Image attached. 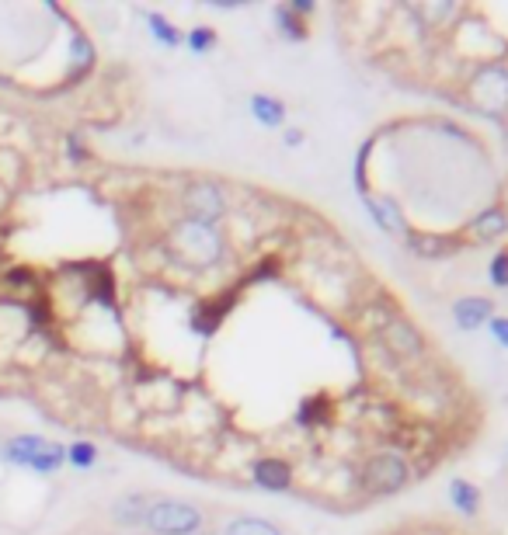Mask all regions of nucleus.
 <instances>
[{"instance_id": "9b49d317", "label": "nucleus", "mask_w": 508, "mask_h": 535, "mask_svg": "<svg viewBox=\"0 0 508 535\" xmlns=\"http://www.w3.org/2000/svg\"><path fill=\"white\" fill-rule=\"evenodd\" d=\"M223 535H282L275 529L272 522H265V518H251V515H241V518H230Z\"/></svg>"}, {"instance_id": "412c9836", "label": "nucleus", "mask_w": 508, "mask_h": 535, "mask_svg": "<svg viewBox=\"0 0 508 535\" xmlns=\"http://www.w3.org/2000/svg\"><path fill=\"white\" fill-rule=\"evenodd\" d=\"M491 282L508 285V251H505V254H498V258L491 261Z\"/></svg>"}, {"instance_id": "ddd939ff", "label": "nucleus", "mask_w": 508, "mask_h": 535, "mask_svg": "<svg viewBox=\"0 0 508 535\" xmlns=\"http://www.w3.org/2000/svg\"><path fill=\"white\" fill-rule=\"evenodd\" d=\"M67 463L74 469H91L94 463H98V445H94V442L67 445Z\"/></svg>"}, {"instance_id": "423d86ee", "label": "nucleus", "mask_w": 508, "mask_h": 535, "mask_svg": "<svg viewBox=\"0 0 508 535\" xmlns=\"http://www.w3.org/2000/svg\"><path fill=\"white\" fill-rule=\"evenodd\" d=\"M376 334H380V348L387 351V355H394L397 362H422L428 355V344H425L422 331H418L404 313H394Z\"/></svg>"}, {"instance_id": "a211bd4d", "label": "nucleus", "mask_w": 508, "mask_h": 535, "mask_svg": "<svg viewBox=\"0 0 508 535\" xmlns=\"http://www.w3.org/2000/svg\"><path fill=\"white\" fill-rule=\"evenodd\" d=\"M453 501H456V504H460V508L474 511V508H477V490H474V487H470V483L456 480V483H453Z\"/></svg>"}, {"instance_id": "f257e3e1", "label": "nucleus", "mask_w": 508, "mask_h": 535, "mask_svg": "<svg viewBox=\"0 0 508 535\" xmlns=\"http://www.w3.org/2000/svg\"><path fill=\"white\" fill-rule=\"evenodd\" d=\"M168 251L178 265L192 271H209L223 265L227 258V240H223L220 226H202L192 219H178L168 230Z\"/></svg>"}, {"instance_id": "6ab92c4d", "label": "nucleus", "mask_w": 508, "mask_h": 535, "mask_svg": "<svg viewBox=\"0 0 508 535\" xmlns=\"http://www.w3.org/2000/svg\"><path fill=\"white\" fill-rule=\"evenodd\" d=\"M4 282L11 285V289H32V285H35V271L32 268H11L4 275Z\"/></svg>"}, {"instance_id": "39448f33", "label": "nucleus", "mask_w": 508, "mask_h": 535, "mask_svg": "<svg viewBox=\"0 0 508 535\" xmlns=\"http://www.w3.org/2000/svg\"><path fill=\"white\" fill-rule=\"evenodd\" d=\"M181 209H185V219H192V223L216 226L227 216L230 202H227V192H223L216 181H192V185L181 192Z\"/></svg>"}, {"instance_id": "20e7f679", "label": "nucleus", "mask_w": 508, "mask_h": 535, "mask_svg": "<svg viewBox=\"0 0 508 535\" xmlns=\"http://www.w3.org/2000/svg\"><path fill=\"white\" fill-rule=\"evenodd\" d=\"M408 480H411L408 459H404L401 452H390V449L373 452V456L366 459V466H362V476H359L362 490H366L369 497L397 494Z\"/></svg>"}, {"instance_id": "7ed1b4c3", "label": "nucleus", "mask_w": 508, "mask_h": 535, "mask_svg": "<svg viewBox=\"0 0 508 535\" xmlns=\"http://www.w3.org/2000/svg\"><path fill=\"white\" fill-rule=\"evenodd\" d=\"M202 511L188 501H154L147 508V518H143V529L150 535H199L202 532Z\"/></svg>"}, {"instance_id": "f3484780", "label": "nucleus", "mask_w": 508, "mask_h": 535, "mask_svg": "<svg viewBox=\"0 0 508 535\" xmlns=\"http://www.w3.org/2000/svg\"><path fill=\"white\" fill-rule=\"evenodd\" d=\"M185 42L192 53H209V49L216 46V32L209 25H199V28H192V32H185Z\"/></svg>"}, {"instance_id": "f03ea898", "label": "nucleus", "mask_w": 508, "mask_h": 535, "mask_svg": "<svg viewBox=\"0 0 508 535\" xmlns=\"http://www.w3.org/2000/svg\"><path fill=\"white\" fill-rule=\"evenodd\" d=\"M0 456L18 469H32V473H60L67 466V445L53 442L46 435H32V431H21V435H11L4 445H0Z\"/></svg>"}, {"instance_id": "1a4fd4ad", "label": "nucleus", "mask_w": 508, "mask_h": 535, "mask_svg": "<svg viewBox=\"0 0 508 535\" xmlns=\"http://www.w3.org/2000/svg\"><path fill=\"white\" fill-rule=\"evenodd\" d=\"M488 317H491V303H488V299L470 296V299H460V303H456V324L467 327V331H474V327L484 324Z\"/></svg>"}, {"instance_id": "5701e85b", "label": "nucleus", "mask_w": 508, "mask_h": 535, "mask_svg": "<svg viewBox=\"0 0 508 535\" xmlns=\"http://www.w3.org/2000/svg\"><path fill=\"white\" fill-rule=\"evenodd\" d=\"M77 143H81V139H77V136H70V139H67V153H70V157H74V160H87V153H84Z\"/></svg>"}, {"instance_id": "0eeeda50", "label": "nucleus", "mask_w": 508, "mask_h": 535, "mask_svg": "<svg viewBox=\"0 0 508 535\" xmlns=\"http://www.w3.org/2000/svg\"><path fill=\"white\" fill-rule=\"evenodd\" d=\"M251 476L261 490H289L293 487V466L282 456H261L254 459Z\"/></svg>"}, {"instance_id": "2eb2a0df", "label": "nucleus", "mask_w": 508, "mask_h": 535, "mask_svg": "<svg viewBox=\"0 0 508 535\" xmlns=\"http://www.w3.org/2000/svg\"><path fill=\"white\" fill-rule=\"evenodd\" d=\"M369 209H373L376 223L387 226L390 233H401V230H404V226H401V216H397V209H394V205H390L387 199H369Z\"/></svg>"}, {"instance_id": "9d476101", "label": "nucleus", "mask_w": 508, "mask_h": 535, "mask_svg": "<svg viewBox=\"0 0 508 535\" xmlns=\"http://www.w3.org/2000/svg\"><path fill=\"white\" fill-rule=\"evenodd\" d=\"M251 112H254V119H258L261 126H282V119H286V105H282V101H275V98H268V94H254Z\"/></svg>"}, {"instance_id": "b1692460", "label": "nucleus", "mask_w": 508, "mask_h": 535, "mask_svg": "<svg viewBox=\"0 0 508 535\" xmlns=\"http://www.w3.org/2000/svg\"><path fill=\"white\" fill-rule=\"evenodd\" d=\"M300 139H303V136L296 133V129H289V133H286V143H289V146H300Z\"/></svg>"}, {"instance_id": "aec40b11", "label": "nucleus", "mask_w": 508, "mask_h": 535, "mask_svg": "<svg viewBox=\"0 0 508 535\" xmlns=\"http://www.w3.org/2000/svg\"><path fill=\"white\" fill-rule=\"evenodd\" d=\"M275 18H279V25L286 28V35H293V39H300V35H303V25H300V21H296V14L289 11V7L275 11Z\"/></svg>"}, {"instance_id": "f8f14e48", "label": "nucleus", "mask_w": 508, "mask_h": 535, "mask_svg": "<svg viewBox=\"0 0 508 535\" xmlns=\"http://www.w3.org/2000/svg\"><path fill=\"white\" fill-rule=\"evenodd\" d=\"M147 25H150V32H154V39L161 42V46H171V49L181 46V32L171 25L168 18H164V14L150 11V14H147Z\"/></svg>"}, {"instance_id": "4468645a", "label": "nucleus", "mask_w": 508, "mask_h": 535, "mask_svg": "<svg viewBox=\"0 0 508 535\" xmlns=\"http://www.w3.org/2000/svg\"><path fill=\"white\" fill-rule=\"evenodd\" d=\"M408 244L415 247L422 258H439V254L453 251V240H442V237H418V233H411Z\"/></svg>"}, {"instance_id": "dca6fc26", "label": "nucleus", "mask_w": 508, "mask_h": 535, "mask_svg": "<svg viewBox=\"0 0 508 535\" xmlns=\"http://www.w3.org/2000/svg\"><path fill=\"white\" fill-rule=\"evenodd\" d=\"M505 230V216L502 212H484L481 219L474 223V240H488V237H498V233Z\"/></svg>"}, {"instance_id": "6e6552de", "label": "nucleus", "mask_w": 508, "mask_h": 535, "mask_svg": "<svg viewBox=\"0 0 508 535\" xmlns=\"http://www.w3.org/2000/svg\"><path fill=\"white\" fill-rule=\"evenodd\" d=\"M147 508H150V497L140 494V490H129V494H122L112 504V522L122 525V529H140L143 518H147Z\"/></svg>"}, {"instance_id": "4be33fe9", "label": "nucleus", "mask_w": 508, "mask_h": 535, "mask_svg": "<svg viewBox=\"0 0 508 535\" xmlns=\"http://www.w3.org/2000/svg\"><path fill=\"white\" fill-rule=\"evenodd\" d=\"M491 331H495L498 341L508 344V320H491Z\"/></svg>"}]
</instances>
